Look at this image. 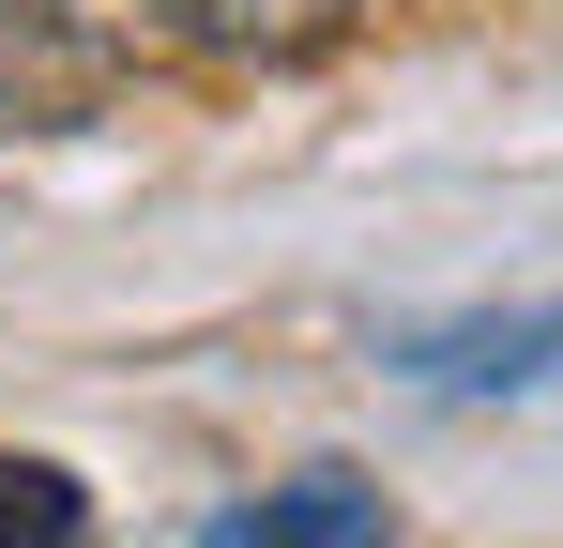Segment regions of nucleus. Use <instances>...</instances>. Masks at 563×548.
I'll return each instance as SVG.
<instances>
[{
    "label": "nucleus",
    "instance_id": "1",
    "mask_svg": "<svg viewBox=\"0 0 563 548\" xmlns=\"http://www.w3.org/2000/svg\"><path fill=\"white\" fill-rule=\"evenodd\" d=\"M107 77V0H0V107H77Z\"/></svg>",
    "mask_w": 563,
    "mask_h": 548
},
{
    "label": "nucleus",
    "instance_id": "2",
    "mask_svg": "<svg viewBox=\"0 0 563 548\" xmlns=\"http://www.w3.org/2000/svg\"><path fill=\"white\" fill-rule=\"evenodd\" d=\"M411 381H442V396H503V381H549L563 365V305H503V320H427L411 336Z\"/></svg>",
    "mask_w": 563,
    "mask_h": 548
},
{
    "label": "nucleus",
    "instance_id": "3",
    "mask_svg": "<svg viewBox=\"0 0 563 548\" xmlns=\"http://www.w3.org/2000/svg\"><path fill=\"white\" fill-rule=\"evenodd\" d=\"M168 46H198V62H305V46H335L366 0H137Z\"/></svg>",
    "mask_w": 563,
    "mask_h": 548
},
{
    "label": "nucleus",
    "instance_id": "4",
    "mask_svg": "<svg viewBox=\"0 0 563 548\" xmlns=\"http://www.w3.org/2000/svg\"><path fill=\"white\" fill-rule=\"evenodd\" d=\"M198 548H396V518H380V487H351V472H305V487L229 503Z\"/></svg>",
    "mask_w": 563,
    "mask_h": 548
},
{
    "label": "nucleus",
    "instance_id": "5",
    "mask_svg": "<svg viewBox=\"0 0 563 548\" xmlns=\"http://www.w3.org/2000/svg\"><path fill=\"white\" fill-rule=\"evenodd\" d=\"M77 534H92L77 472H46V457H0V548H77Z\"/></svg>",
    "mask_w": 563,
    "mask_h": 548
}]
</instances>
